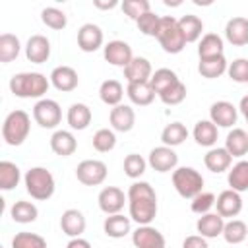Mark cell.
<instances>
[{"mask_svg":"<svg viewBox=\"0 0 248 248\" xmlns=\"http://www.w3.org/2000/svg\"><path fill=\"white\" fill-rule=\"evenodd\" d=\"M130 219L138 225H151L157 215V194L153 186L145 180H138L128 188Z\"/></svg>","mask_w":248,"mask_h":248,"instance_id":"1","label":"cell"},{"mask_svg":"<svg viewBox=\"0 0 248 248\" xmlns=\"http://www.w3.org/2000/svg\"><path fill=\"white\" fill-rule=\"evenodd\" d=\"M50 87V78L41 72H19L10 78V91L19 99H43Z\"/></svg>","mask_w":248,"mask_h":248,"instance_id":"2","label":"cell"},{"mask_svg":"<svg viewBox=\"0 0 248 248\" xmlns=\"http://www.w3.org/2000/svg\"><path fill=\"white\" fill-rule=\"evenodd\" d=\"M23 184H25L27 194L33 200H39V202L50 200L52 194H54V190H56L54 176L45 167H31L25 172V176H23Z\"/></svg>","mask_w":248,"mask_h":248,"instance_id":"3","label":"cell"},{"mask_svg":"<svg viewBox=\"0 0 248 248\" xmlns=\"http://www.w3.org/2000/svg\"><path fill=\"white\" fill-rule=\"evenodd\" d=\"M29 132H31V116L25 110L16 108V110H12L4 118V124H2V140L8 145H12V147L21 145L27 140Z\"/></svg>","mask_w":248,"mask_h":248,"instance_id":"4","label":"cell"},{"mask_svg":"<svg viewBox=\"0 0 248 248\" xmlns=\"http://www.w3.org/2000/svg\"><path fill=\"white\" fill-rule=\"evenodd\" d=\"M172 186L180 198L192 200L203 192V176L194 167H176L172 170Z\"/></svg>","mask_w":248,"mask_h":248,"instance_id":"5","label":"cell"},{"mask_svg":"<svg viewBox=\"0 0 248 248\" xmlns=\"http://www.w3.org/2000/svg\"><path fill=\"white\" fill-rule=\"evenodd\" d=\"M155 39L159 41L161 48L167 54H178L186 46V41H184V37L180 33V27H178V19L172 17V16H163L161 17L159 33H157Z\"/></svg>","mask_w":248,"mask_h":248,"instance_id":"6","label":"cell"},{"mask_svg":"<svg viewBox=\"0 0 248 248\" xmlns=\"http://www.w3.org/2000/svg\"><path fill=\"white\" fill-rule=\"evenodd\" d=\"M33 120L41 128L52 130L62 122V108L54 99H39L33 107Z\"/></svg>","mask_w":248,"mask_h":248,"instance_id":"7","label":"cell"},{"mask_svg":"<svg viewBox=\"0 0 248 248\" xmlns=\"http://www.w3.org/2000/svg\"><path fill=\"white\" fill-rule=\"evenodd\" d=\"M107 165L99 159H85L76 167V178L85 186H99L107 180Z\"/></svg>","mask_w":248,"mask_h":248,"instance_id":"8","label":"cell"},{"mask_svg":"<svg viewBox=\"0 0 248 248\" xmlns=\"http://www.w3.org/2000/svg\"><path fill=\"white\" fill-rule=\"evenodd\" d=\"M103 56L108 64L112 66H118V68H126L132 58H134V52H132V46L126 43V41H120V39H114V41H108L105 46H103Z\"/></svg>","mask_w":248,"mask_h":248,"instance_id":"9","label":"cell"},{"mask_svg":"<svg viewBox=\"0 0 248 248\" xmlns=\"http://www.w3.org/2000/svg\"><path fill=\"white\" fill-rule=\"evenodd\" d=\"M128 200V194H124L120 188L116 186H105L99 196H97V202H99V209L107 215H116L122 211L124 203Z\"/></svg>","mask_w":248,"mask_h":248,"instance_id":"10","label":"cell"},{"mask_svg":"<svg viewBox=\"0 0 248 248\" xmlns=\"http://www.w3.org/2000/svg\"><path fill=\"white\" fill-rule=\"evenodd\" d=\"M147 165L157 170V172H170L176 169L178 165V155L172 147H167V145H159V147H153L149 151V159H147Z\"/></svg>","mask_w":248,"mask_h":248,"instance_id":"11","label":"cell"},{"mask_svg":"<svg viewBox=\"0 0 248 248\" xmlns=\"http://www.w3.org/2000/svg\"><path fill=\"white\" fill-rule=\"evenodd\" d=\"M132 244L136 248H165L167 240L159 229L151 225H138V229L132 232Z\"/></svg>","mask_w":248,"mask_h":248,"instance_id":"12","label":"cell"},{"mask_svg":"<svg viewBox=\"0 0 248 248\" xmlns=\"http://www.w3.org/2000/svg\"><path fill=\"white\" fill-rule=\"evenodd\" d=\"M103 41H105V35H103V29L95 23H83L79 29H78V46L83 50V52H95L103 46Z\"/></svg>","mask_w":248,"mask_h":248,"instance_id":"13","label":"cell"},{"mask_svg":"<svg viewBox=\"0 0 248 248\" xmlns=\"http://www.w3.org/2000/svg\"><path fill=\"white\" fill-rule=\"evenodd\" d=\"M236 118H238L236 107L229 101H215L209 107V120L217 128H231L236 124Z\"/></svg>","mask_w":248,"mask_h":248,"instance_id":"14","label":"cell"},{"mask_svg":"<svg viewBox=\"0 0 248 248\" xmlns=\"http://www.w3.org/2000/svg\"><path fill=\"white\" fill-rule=\"evenodd\" d=\"M25 56L33 64H43L50 58V41L45 35H31L25 45Z\"/></svg>","mask_w":248,"mask_h":248,"instance_id":"15","label":"cell"},{"mask_svg":"<svg viewBox=\"0 0 248 248\" xmlns=\"http://www.w3.org/2000/svg\"><path fill=\"white\" fill-rule=\"evenodd\" d=\"M87 227V221H85V215L79 211V209H66L62 215H60V229L66 236L70 238H78L83 234Z\"/></svg>","mask_w":248,"mask_h":248,"instance_id":"16","label":"cell"},{"mask_svg":"<svg viewBox=\"0 0 248 248\" xmlns=\"http://www.w3.org/2000/svg\"><path fill=\"white\" fill-rule=\"evenodd\" d=\"M78 83H79V78H78V72L72 66H56L50 72V85L56 87L62 93L74 91L78 87Z\"/></svg>","mask_w":248,"mask_h":248,"instance_id":"17","label":"cell"},{"mask_svg":"<svg viewBox=\"0 0 248 248\" xmlns=\"http://www.w3.org/2000/svg\"><path fill=\"white\" fill-rule=\"evenodd\" d=\"M215 207H217V213L225 219V217H236L240 211H242V198L238 192L234 190H223L219 196H217V202H215Z\"/></svg>","mask_w":248,"mask_h":248,"instance_id":"18","label":"cell"},{"mask_svg":"<svg viewBox=\"0 0 248 248\" xmlns=\"http://www.w3.org/2000/svg\"><path fill=\"white\" fill-rule=\"evenodd\" d=\"M153 76L151 62L143 56H134L132 62L124 68V78L128 83H140V81H149Z\"/></svg>","mask_w":248,"mask_h":248,"instance_id":"19","label":"cell"},{"mask_svg":"<svg viewBox=\"0 0 248 248\" xmlns=\"http://www.w3.org/2000/svg\"><path fill=\"white\" fill-rule=\"evenodd\" d=\"M108 120H110V126L114 132H130L136 124V112L130 105H118V107H112L110 108V114H108Z\"/></svg>","mask_w":248,"mask_h":248,"instance_id":"20","label":"cell"},{"mask_svg":"<svg viewBox=\"0 0 248 248\" xmlns=\"http://www.w3.org/2000/svg\"><path fill=\"white\" fill-rule=\"evenodd\" d=\"M223 229H225V219L219 213H205L200 215V219L196 221V231L203 238H217L219 234H223Z\"/></svg>","mask_w":248,"mask_h":248,"instance_id":"21","label":"cell"},{"mask_svg":"<svg viewBox=\"0 0 248 248\" xmlns=\"http://www.w3.org/2000/svg\"><path fill=\"white\" fill-rule=\"evenodd\" d=\"M50 149L60 157H70L78 149V140L70 130H56L50 136Z\"/></svg>","mask_w":248,"mask_h":248,"instance_id":"22","label":"cell"},{"mask_svg":"<svg viewBox=\"0 0 248 248\" xmlns=\"http://www.w3.org/2000/svg\"><path fill=\"white\" fill-rule=\"evenodd\" d=\"M225 39L234 46L248 45V19L246 17H231L225 25Z\"/></svg>","mask_w":248,"mask_h":248,"instance_id":"23","label":"cell"},{"mask_svg":"<svg viewBox=\"0 0 248 248\" xmlns=\"http://www.w3.org/2000/svg\"><path fill=\"white\" fill-rule=\"evenodd\" d=\"M232 163V155L225 149V147H211L205 155H203V165L207 167V170L219 174L231 169Z\"/></svg>","mask_w":248,"mask_h":248,"instance_id":"24","label":"cell"},{"mask_svg":"<svg viewBox=\"0 0 248 248\" xmlns=\"http://www.w3.org/2000/svg\"><path fill=\"white\" fill-rule=\"evenodd\" d=\"M91 118H93L91 108L85 103H72L68 112H66L68 126L72 130H85L91 124Z\"/></svg>","mask_w":248,"mask_h":248,"instance_id":"25","label":"cell"},{"mask_svg":"<svg viewBox=\"0 0 248 248\" xmlns=\"http://www.w3.org/2000/svg\"><path fill=\"white\" fill-rule=\"evenodd\" d=\"M192 136H194V140H196L198 145L211 149L217 143L219 128L211 120H198L196 126H194V130H192Z\"/></svg>","mask_w":248,"mask_h":248,"instance_id":"26","label":"cell"},{"mask_svg":"<svg viewBox=\"0 0 248 248\" xmlns=\"http://www.w3.org/2000/svg\"><path fill=\"white\" fill-rule=\"evenodd\" d=\"M126 95H128V99H130L134 105H138V107H147V105L153 103V99H155L157 93L153 91V87H151L149 81H140V83H128Z\"/></svg>","mask_w":248,"mask_h":248,"instance_id":"27","label":"cell"},{"mask_svg":"<svg viewBox=\"0 0 248 248\" xmlns=\"http://www.w3.org/2000/svg\"><path fill=\"white\" fill-rule=\"evenodd\" d=\"M103 231H105V234L110 236V238H124L128 232H132L130 217H124L122 213L107 215V219H105V223H103Z\"/></svg>","mask_w":248,"mask_h":248,"instance_id":"28","label":"cell"},{"mask_svg":"<svg viewBox=\"0 0 248 248\" xmlns=\"http://www.w3.org/2000/svg\"><path fill=\"white\" fill-rule=\"evenodd\" d=\"M225 149L232 157H244L248 153V132L242 128H232L227 134L225 140Z\"/></svg>","mask_w":248,"mask_h":248,"instance_id":"29","label":"cell"},{"mask_svg":"<svg viewBox=\"0 0 248 248\" xmlns=\"http://www.w3.org/2000/svg\"><path fill=\"white\" fill-rule=\"evenodd\" d=\"M227 182H229L231 190H234L238 194L248 190V161L246 159H240L236 165H232L229 169Z\"/></svg>","mask_w":248,"mask_h":248,"instance_id":"30","label":"cell"},{"mask_svg":"<svg viewBox=\"0 0 248 248\" xmlns=\"http://www.w3.org/2000/svg\"><path fill=\"white\" fill-rule=\"evenodd\" d=\"M99 97L105 105L108 107H118L122 105V97H124V87L118 79H105L99 87Z\"/></svg>","mask_w":248,"mask_h":248,"instance_id":"31","label":"cell"},{"mask_svg":"<svg viewBox=\"0 0 248 248\" xmlns=\"http://www.w3.org/2000/svg\"><path fill=\"white\" fill-rule=\"evenodd\" d=\"M178 27H180V33H182L186 43H196L202 37L203 21L194 14H186V16H182L178 19Z\"/></svg>","mask_w":248,"mask_h":248,"instance_id":"32","label":"cell"},{"mask_svg":"<svg viewBox=\"0 0 248 248\" xmlns=\"http://www.w3.org/2000/svg\"><path fill=\"white\" fill-rule=\"evenodd\" d=\"M223 54V39L217 33H205L198 45V56L200 60L215 58Z\"/></svg>","mask_w":248,"mask_h":248,"instance_id":"33","label":"cell"},{"mask_svg":"<svg viewBox=\"0 0 248 248\" xmlns=\"http://www.w3.org/2000/svg\"><path fill=\"white\" fill-rule=\"evenodd\" d=\"M227 68H229V62H227L225 54L215 56V58H207V60H200V64H198V72L205 79H215V78L223 76L227 72Z\"/></svg>","mask_w":248,"mask_h":248,"instance_id":"34","label":"cell"},{"mask_svg":"<svg viewBox=\"0 0 248 248\" xmlns=\"http://www.w3.org/2000/svg\"><path fill=\"white\" fill-rule=\"evenodd\" d=\"M10 217L16 221V223H21V225H27V223H33L37 217H39V209L33 202H25V200H17L12 209H10Z\"/></svg>","mask_w":248,"mask_h":248,"instance_id":"35","label":"cell"},{"mask_svg":"<svg viewBox=\"0 0 248 248\" xmlns=\"http://www.w3.org/2000/svg\"><path fill=\"white\" fill-rule=\"evenodd\" d=\"M21 180V170L12 161H0V188L4 192L14 190Z\"/></svg>","mask_w":248,"mask_h":248,"instance_id":"36","label":"cell"},{"mask_svg":"<svg viewBox=\"0 0 248 248\" xmlns=\"http://www.w3.org/2000/svg\"><path fill=\"white\" fill-rule=\"evenodd\" d=\"M21 43L14 33H2L0 35V62L8 64L19 56Z\"/></svg>","mask_w":248,"mask_h":248,"instance_id":"37","label":"cell"},{"mask_svg":"<svg viewBox=\"0 0 248 248\" xmlns=\"http://www.w3.org/2000/svg\"><path fill=\"white\" fill-rule=\"evenodd\" d=\"M186 138H188V130L182 122H170L161 132V141L167 147H176V145L184 143Z\"/></svg>","mask_w":248,"mask_h":248,"instance_id":"38","label":"cell"},{"mask_svg":"<svg viewBox=\"0 0 248 248\" xmlns=\"http://www.w3.org/2000/svg\"><path fill=\"white\" fill-rule=\"evenodd\" d=\"M223 238L227 240V244H240L248 238V227L244 221L240 219H231L225 223V229H223Z\"/></svg>","mask_w":248,"mask_h":248,"instance_id":"39","label":"cell"},{"mask_svg":"<svg viewBox=\"0 0 248 248\" xmlns=\"http://www.w3.org/2000/svg\"><path fill=\"white\" fill-rule=\"evenodd\" d=\"M176 81H178V76L170 68H159V70H155L153 76H151V79H149V83H151V87H153V91L157 95L163 93L165 89H169Z\"/></svg>","mask_w":248,"mask_h":248,"instance_id":"40","label":"cell"},{"mask_svg":"<svg viewBox=\"0 0 248 248\" xmlns=\"http://www.w3.org/2000/svg\"><path fill=\"white\" fill-rule=\"evenodd\" d=\"M41 19H43V23H45L46 27H50V29H54V31H60V29H64V27L68 25V17H66L64 10L54 8V6L43 8Z\"/></svg>","mask_w":248,"mask_h":248,"instance_id":"41","label":"cell"},{"mask_svg":"<svg viewBox=\"0 0 248 248\" xmlns=\"http://www.w3.org/2000/svg\"><path fill=\"white\" fill-rule=\"evenodd\" d=\"M116 145V134L114 130H108V128H101L93 134V147L99 151V153H108L112 151Z\"/></svg>","mask_w":248,"mask_h":248,"instance_id":"42","label":"cell"},{"mask_svg":"<svg viewBox=\"0 0 248 248\" xmlns=\"http://www.w3.org/2000/svg\"><path fill=\"white\" fill-rule=\"evenodd\" d=\"M12 248H46V240L37 232H17L12 238Z\"/></svg>","mask_w":248,"mask_h":248,"instance_id":"43","label":"cell"},{"mask_svg":"<svg viewBox=\"0 0 248 248\" xmlns=\"http://www.w3.org/2000/svg\"><path fill=\"white\" fill-rule=\"evenodd\" d=\"M215 202H217V198L213 192H200L196 198H192L190 209L196 215H205V213H211V209L215 207Z\"/></svg>","mask_w":248,"mask_h":248,"instance_id":"44","label":"cell"},{"mask_svg":"<svg viewBox=\"0 0 248 248\" xmlns=\"http://www.w3.org/2000/svg\"><path fill=\"white\" fill-rule=\"evenodd\" d=\"M145 169H147V161L141 155H138V153L126 155V159H124V172H126L128 178H134V180L140 178L145 172Z\"/></svg>","mask_w":248,"mask_h":248,"instance_id":"45","label":"cell"},{"mask_svg":"<svg viewBox=\"0 0 248 248\" xmlns=\"http://www.w3.org/2000/svg\"><path fill=\"white\" fill-rule=\"evenodd\" d=\"M120 8H122V12H124L130 19H134V21H138L141 16H145L147 12H151L149 0H124V2L120 4Z\"/></svg>","mask_w":248,"mask_h":248,"instance_id":"46","label":"cell"},{"mask_svg":"<svg viewBox=\"0 0 248 248\" xmlns=\"http://www.w3.org/2000/svg\"><path fill=\"white\" fill-rule=\"evenodd\" d=\"M159 99L169 105V107H174V105H180L184 99H186V85L178 79L176 83H172L169 89H165L163 93H159Z\"/></svg>","mask_w":248,"mask_h":248,"instance_id":"47","label":"cell"},{"mask_svg":"<svg viewBox=\"0 0 248 248\" xmlns=\"http://www.w3.org/2000/svg\"><path fill=\"white\" fill-rule=\"evenodd\" d=\"M138 29L147 35V37H157L159 33V25H161V16H157L155 12H147L145 16H141L138 21H136Z\"/></svg>","mask_w":248,"mask_h":248,"instance_id":"48","label":"cell"},{"mask_svg":"<svg viewBox=\"0 0 248 248\" xmlns=\"http://www.w3.org/2000/svg\"><path fill=\"white\" fill-rule=\"evenodd\" d=\"M227 74L236 83H248V58H236L229 64Z\"/></svg>","mask_w":248,"mask_h":248,"instance_id":"49","label":"cell"},{"mask_svg":"<svg viewBox=\"0 0 248 248\" xmlns=\"http://www.w3.org/2000/svg\"><path fill=\"white\" fill-rule=\"evenodd\" d=\"M182 248H209V244H207V238H203L200 234H190L184 238Z\"/></svg>","mask_w":248,"mask_h":248,"instance_id":"50","label":"cell"},{"mask_svg":"<svg viewBox=\"0 0 248 248\" xmlns=\"http://www.w3.org/2000/svg\"><path fill=\"white\" fill-rule=\"evenodd\" d=\"M66 248H91V244H89V240L78 236V238H70V242L66 244Z\"/></svg>","mask_w":248,"mask_h":248,"instance_id":"51","label":"cell"},{"mask_svg":"<svg viewBox=\"0 0 248 248\" xmlns=\"http://www.w3.org/2000/svg\"><path fill=\"white\" fill-rule=\"evenodd\" d=\"M93 6H95V8H99V10H112V8H116V6H118V2H116V0H110V2L95 0V2H93Z\"/></svg>","mask_w":248,"mask_h":248,"instance_id":"52","label":"cell"},{"mask_svg":"<svg viewBox=\"0 0 248 248\" xmlns=\"http://www.w3.org/2000/svg\"><path fill=\"white\" fill-rule=\"evenodd\" d=\"M238 108H240V112L244 114V118H246V124H248V95H244V97L240 99V105H238Z\"/></svg>","mask_w":248,"mask_h":248,"instance_id":"53","label":"cell"},{"mask_svg":"<svg viewBox=\"0 0 248 248\" xmlns=\"http://www.w3.org/2000/svg\"><path fill=\"white\" fill-rule=\"evenodd\" d=\"M182 2H170V0H165V6H180Z\"/></svg>","mask_w":248,"mask_h":248,"instance_id":"54","label":"cell"}]
</instances>
